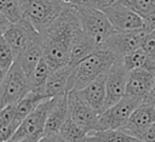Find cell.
<instances>
[{
  "mask_svg": "<svg viewBox=\"0 0 155 142\" xmlns=\"http://www.w3.org/2000/svg\"><path fill=\"white\" fill-rule=\"evenodd\" d=\"M99 49L91 38H88L82 29L75 35L71 47H70V57H69V66L73 68L78 66L81 61H84L87 56H90L93 51Z\"/></svg>",
  "mask_w": 155,
  "mask_h": 142,
  "instance_id": "18",
  "label": "cell"
},
{
  "mask_svg": "<svg viewBox=\"0 0 155 142\" xmlns=\"http://www.w3.org/2000/svg\"><path fill=\"white\" fill-rule=\"evenodd\" d=\"M31 91L30 81L22 66L16 59L12 68L0 81V103L1 108L15 104Z\"/></svg>",
  "mask_w": 155,
  "mask_h": 142,
  "instance_id": "6",
  "label": "cell"
},
{
  "mask_svg": "<svg viewBox=\"0 0 155 142\" xmlns=\"http://www.w3.org/2000/svg\"><path fill=\"white\" fill-rule=\"evenodd\" d=\"M155 86V73L145 69H133L128 74L126 95L136 100H144Z\"/></svg>",
  "mask_w": 155,
  "mask_h": 142,
  "instance_id": "14",
  "label": "cell"
},
{
  "mask_svg": "<svg viewBox=\"0 0 155 142\" xmlns=\"http://www.w3.org/2000/svg\"><path fill=\"white\" fill-rule=\"evenodd\" d=\"M0 30L1 36L13 50L16 58L24 53L30 46L40 41V33L36 32L25 18L21 22L11 23L5 17L0 16Z\"/></svg>",
  "mask_w": 155,
  "mask_h": 142,
  "instance_id": "5",
  "label": "cell"
},
{
  "mask_svg": "<svg viewBox=\"0 0 155 142\" xmlns=\"http://www.w3.org/2000/svg\"><path fill=\"white\" fill-rule=\"evenodd\" d=\"M86 142H142L122 130L90 131Z\"/></svg>",
  "mask_w": 155,
  "mask_h": 142,
  "instance_id": "20",
  "label": "cell"
},
{
  "mask_svg": "<svg viewBox=\"0 0 155 142\" xmlns=\"http://www.w3.org/2000/svg\"><path fill=\"white\" fill-rule=\"evenodd\" d=\"M75 7L79 13L82 32L91 38L98 47H102L115 32L105 12L91 6L86 0Z\"/></svg>",
  "mask_w": 155,
  "mask_h": 142,
  "instance_id": "3",
  "label": "cell"
},
{
  "mask_svg": "<svg viewBox=\"0 0 155 142\" xmlns=\"http://www.w3.org/2000/svg\"><path fill=\"white\" fill-rule=\"evenodd\" d=\"M107 73L102 74L85 89L80 90L81 96L98 114L104 112L107 100Z\"/></svg>",
  "mask_w": 155,
  "mask_h": 142,
  "instance_id": "15",
  "label": "cell"
},
{
  "mask_svg": "<svg viewBox=\"0 0 155 142\" xmlns=\"http://www.w3.org/2000/svg\"><path fill=\"white\" fill-rule=\"evenodd\" d=\"M91 6L101 10V11H105L109 7H111L113 5H115L116 2H119L120 0H86Z\"/></svg>",
  "mask_w": 155,
  "mask_h": 142,
  "instance_id": "31",
  "label": "cell"
},
{
  "mask_svg": "<svg viewBox=\"0 0 155 142\" xmlns=\"http://www.w3.org/2000/svg\"><path fill=\"white\" fill-rule=\"evenodd\" d=\"M153 123H155V90L154 89L144 100H142V102L132 113L126 126L122 127L121 130L131 135L132 132L139 129H143Z\"/></svg>",
  "mask_w": 155,
  "mask_h": 142,
  "instance_id": "13",
  "label": "cell"
},
{
  "mask_svg": "<svg viewBox=\"0 0 155 142\" xmlns=\"http://www.w3.org/2000/svg\"><path fill=\"white\" fill-rule=\"evenodd\" d=\"M16 55L7 41L1 36L0 38V76L1 79L8 73L12 66L16 62Z\"/></svg>",
  "mask_w": 155,
  "mask_h": 142,
  "instance_id": "26",
  "label": "cell"
},
{
  "mask_svg": "<svg viewBox=\"0 0 155 142\" xmlns=\"http://www.w3.org/2000/svg\"><path fill=\"white\" fill-rule=\"evenodd\" d=\"M53 69L50 66V63L42 57V59L39 62V64L36 66L35 70L33 72L31 76L29 78L30 81V89L31 91L35 92H40V93H45V87L47 84V80L50 78V75L52 74ZM46 95V93H45Z\"/></svg>",
  "mask_w": 155,
  "mask_h": 142,
  "instance_id": "23",
  "label": "cell"
},
{
  "mask_svg": "<svg viewBox=\"0 0 155 142\" xmlns=\"http://www.w3.org/2000/svg\"><path fill=\"white\" fill-rule=\"evenodd\" d=\"M80 30L81 24L76 7L67 5L59 17L46 30L40 33L44 58L53 70L69 64L70 47Z\"/></svg>",
  "mask_w": 155,
  "mask_h": 142,
  "instance_id": "1",
  "label": "cell"
},
{
  "mask_svg": "<svg viewBox=\"0 0 155 142\" xmlns=\"http://www.w3.org/2000/svg\"><path fill=\"white\" fill-rule=\"evenodd\" d=\"M42 57H44V51H42L41 42L39 41V42L34 44L33 46H30L19 57H17V61L22 66V68H23L24 73L27 74V76L30 78L33 72L35 70L36 66L39 64V62L42 59Z\"/></svg>",
  "mask_w": 155,
  "mask_h": 142,
  "instance_id": "22",
  "label": "cell"
},
{
  "mask_svg": "<svg viewBox=\"0 0 155 142\" xmlns=\"http://www.w3.org/2000/svg\"><path fill=\"white\" fill-rule=\"evenodd\" d=\"M154 90H155V86H154Z\"/></svg>",
  "mask_w": 155,
  "mask_h": 142,
  "instance_id": "35",
  "label": "cell"
},
{
  "mask_svg": "<svg viewBox=\"0 0 155 142\" xmlns=\"http://www.w3.org/2000/svg\"><path fill=\"white\" fill-rule=\"evenodd\" d=\"M71 72H73V67L69 64L52 72L45 87V93L48 98L58 97L68 93V84Z\"/></svg>",
  "mask_w": 155,
  "mask_h": 142,
  "instance_id": "17",
  "label": "cell"
},
{
  "mask_svg": "<svg viewBox=\"0 0 155 142\" xmlns=\"http://www.w3.org/2000/svg\"><path fill=\"white\" fill-rule=\"evenodd\" d=\"M149 33L150 32L145 27L131 32H114L105 41L103 47L116 55L119 59H122L126 55L140 49Z\"/></svg>",
  "mask_w": 155,
  "mask_h": 142,
  "instance_id": "8",
  "label": "cell"
},
{
  "mask_svg": "<svg viewBox=\"0 0 155 142\" xmlns=\"http://www.w3.org/2000/svg\"><path fill=\"white\" fill-rule=\"evenodd\" d=\"M48 100V97L45 93H40V92H35V91H30L29 93H27L22 100H19L17 103H15V109H16V121L18 125H21V123L29 115L31 114L40 103H42L44 101Z\"/></svg>",
  "mask_w": 155,
  "mask_h": 142,
  "instance_id": "19",
  "label": "cell"
},
{
  "mask_svg": "<svg viewBox=\"0 0 155 142\" xmlns=\"http://www.w3.org/2000/svg\"><path fill=\"white\" fill-rule=\"evenodd\" d=\"M120 2L134 11L142 18H145L155 11V0H120Z\"/></svg>",
  "mask_w": 155,
  "mask_h": 142,
  "instance_id": "27",
  "label": "cell"
},
{
  "mask_svg": "<svg viewBox=\"0 0 155 142\" xmlns=\"http://www.w3.org/2000/svg\"><path fill=\"white\" fill-rule=\"evenodd\" d=\"M143 50L149 55V57L153 59V62L155 63V30L150 32L143 44Z\"/></svg>",
  "mask_w": 155,
  "mask_h": 142,
  "instance_id": "30",
  "label": "cell"
},
{
  "mask_svg": "<svg viewBox=\"0 0 155 142\" xmlns=\"http://www.w3.org/2000/svg\"><path fill=\"white\" fill-rule=\"evenodd\" d=\"M69 117L68 108V95H62L57 97L54 106L52 107L47 121L45 125V135H57L59 134L63 124Z\"/></svg>",
  "mask_w": 155,
  "mask_h": 142,
  "instance_id": "16",
  "label": "cell"
},
{
  "mask_svg": "<svg viewBox=\"0 0 155 142\" xmlns=\"http://www.w3.org/2000/svg\"><path fill=\"white\" fill-rule=\"evenodd\" d=\"M59 135L68 142H86L88 132L80 125H78L69 115L65 123L63 124Z\"/></svg>",
  "mask_w": 155,
  "mask_h": 142,
  "instance_id": "24",
  "label": "cell"
},
{
  "mask_svg": "<svg viewBox=\"0 0 155 142\" xmlns=\"http://www.w3.org/2000/svg\"><path fill=\"white\" fill-rule=\"evenodd\" d=\"M39 142H68V141L64 140L59 134H57V135H45Z\"/></svg>",
  "mask_w": 155,
  "mask_h": 142,
  "instance_id": "33",
  "label": "cell"
},
{
  "mask_svg": "<svg viewBox=\"0 0 155 142\" xmlns=\"http://www.w3.org/2000/svg\"><path fill=\"white\" fill-rule=\"evenodd\" d=\"M130 70L121 59H117L107 73V100L104 110L116 104L126 96Z\"/></svg>",
  "mask_w": 155,
  "mask_h": 142,
  "instance_id": "10",
  "label": "cell"
},
{
  "mask_svg": "<svg viewBox=\"0 0 155 142\" xmlns=\"http://www.w3.org/2000/svg\"><path fill=\"white\" fill-rule=\"evenodd\" d=\"M142 101L136 100L130 96H125L116 104L109 107L97 118L94 127L92 131L102 130H121L128 123L132 113L138 107Z\"/></svg>",
  "mask_w": 155,
  "mask_h": 142,
  "instance_id": "7",
  "label": "cell"
},
{
  "mask_svg": "<svg viewBox=\"0 0 155 142\" xmlns=\"http://www.w3.org/2000/svg\"><path fill=\"white\" fill-rule=\"evenodd\" d=\"M115 32H131L144 28V19L120 1L104 11Z\"/></svg>",
  "mask_w": 155,
  "mask_h": 142,
  "instance_id": "12",
  "label": "cell"
},
{
  "mask_svg": "<svg viewBox=\"0 0 155 142\" xmlns=\"http://www.w3.org/2000/svg\"><path fill=\"white\" fill-rule=\"evenodd\" d=\"M24 18L36 32L46 30L63 12L68 4L61 0H21Z\"/></svg>",
  "mask_w": 155,
  "mask_h": 142,
  "instance_id": "4",
  "label": "cell"
},
{
  "mask_svg": "<svg viewBox=\"0 0 155 142\" xmlns=\"http://www.w3.org/2000/svg\"><path fill=\"white\" fill-rule=\"evenodd\" d=\"M117 59L116 55L108 49L103 46L97 49L73 68L68 84V92L85 89L98 76L107 73Z\"/></svg>",
  "mask_w": 155,
  "mask_h": 142,
  "instance_id": "2",
  "label": "cell"
},
{
  "mask_svg": "<svg viewBox=\"0 0 155 142\" xmlns=\"http://www.w3.org/2000/svg\"><path fill=\"white\" fill-rule=\"evenodd\" d=\"M45 135L44 134H35L33 136H29V137H25L23 140H19V141H16V142H39Z\"/></svg>",
  "mask_w": 155,
  "mask_h": 142,
  "instance_id": "34",
  "label": "cell"
},
{
  "mask_svg": "<svg viewBox=\"0 0 155 142\" xmlns=\"http://www.w3.org/2000/svg\"><path fill=\"white\" fill-rule=\"evenodd\" d=\"M131 136L138 138L142 142H155V123L132 132Z\"/></svg>",
  "mask_w": 155,
  "mask_h": 142,
  "instance_id": "29",
  "label": "cell"
},
{
  "mask_svg": "<svg viewBox=\"0 0 155 142\" xmlns=\"http://www.w3.org/2000/svg\"><path fill=\"white\" fill-rule=\"evenodd\" d=\"M144 19V27L149 30V32H154L155 30V11H153L150 15H148Z\"/></svg>",
  "mask_w": 155,
  "mask_h": 142,
  "instance_id": "32",
  "label": "cell"
},
{
  "mask_svg": "<svg viewBox=\"0 0 155 142\" xmlns=\"http://www.w3.org/2000/svg\"><path fill=\"white\" fill-rule=\"evenodd\" d=\"M121 61L130 72L133 69H145L155 73V63L143 50V47L126 55Z\"/></svg>",
  "mask_w": 155,
  "mask_h": 142,
  "instance_id": "21",
  "label": "cell"
},
{
  "mask_svg": "<svg viewBox=\"0 0 155 142\" xmlns=\"http://www.w3.org/2000/svg\"><path fill=\"white\" fill-rule=\"evenodd\" d=\"M0 16L5 17L11 23L21 22L24 18V12L21 0H0Z\"/></svg>",
  "mask_w": 155,
  "mask_h": 142,
  "instance_id": "25",
  "label": "cell"
},
{
  "mask_svg": "<svg viewBox=\"0 0 155 142\" xmlns=\"http://www.w3.org/2000/svg\"><path fill=\"white\" fill-rule=\"evenodd\" d=\"M57 101V97L48 98L39 104V107L29 114L18 126L17 131L15 132L13 137L10 140V142H16L19 140H23L25 137L33 136L35 134H44L45 135V125L47 121V117L54 106Z\"/></svg>",
  "mask_w": 155,
  "mask_h": 142,
  "instance_id": "9",
  "label": "cell"
},
{
  "mask_svg": "<svg viewBox=\"0 0 155 142\" xmlns=\"http://www.w3.org/2000/svg\"><path fill=\"white\" fill-rule=\"evenodd\" d=\"M5 125H15V126H19L16 121V109H15V104H10L6 107L1 108L0 112V126H5Z\"/></svg>",
  "mask_w": 155,
  "mask_h": 142,
  "instance_id": "28",
  "label": "cell"
},
{
  "mask_svg": "<svg viewBox=\"0 0 155 142\" xmlns=\"http://www.w3.org/2000/svg\"><path fill=\"white\" fill-rule=\"evenodd\" d=\"M67 95L70 118L87 132L92 131L99 114L85 101L80 91H70Z\"/></svg>",
  "mask_w": 155,
  "mask_h": 142,
  "instance_id": "11",
  "label": "cell"
}]
</instances>
